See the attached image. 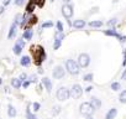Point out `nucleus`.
I'll return each instance as SVG.
<instances>
[{
	"instance_id": "0eeeda50",
	"label": "nucleus",
	"mask_w": 126,
	"mask_h": 119,
	"mask_svg": "<svg viewBox=\"0 0 126 119\" xmlns=\"http://www.w3.org/2000/svg\"><path fill=\"white\" fill-rule=\"evenodd\" d=\"M62 15L64 16L66 19L72 18V15H73V6L69 5V4L63 5V8H62Z\"/></svg>"
},
{
	"instance_id": "58836bf2",
	"label": "nucleus",
	"mask_w": 126,
	"mask_h": 119,
	"mask_svg": "<svg viewBox=\"0 0 126 119\" xmlns=\"http://www.w3.org/2000/svg\"><path fill=\"white\" fill-rule=\"evenodd\" d=\"M126 65V50H125V61L122 62V66H125Z\"/></svg>"
},
{
	"instance_id": "f704fd0d",
	"label": "nucleus",
	"mask_w": 126,
	"mask_h": 119,
	"mask_svg": "<svg viewBox=\"0 0 126 119\" xmlns=\"http://www.w3.org/2000/svg\"><path fill=\"white\" fill-rule=\"evenodd\" d=\"M10 1H11V0H3V6H6V5H9L10 4Z\"/></svg>"
},
{
	"instance_id": "a878e982",
	"label": "nucleus",
	"mask_w": 126,
	"mask_h": 119,
	"mask_svg": "<svg viewBox=\"0 0 126 119\" xmlns=\"http://www.w3.org/2000/svg\"><path fill=\"white\" fill-rule=\"evenodd\" d=\"M56 26H57V31H58V32H63V25H62L61 21H58Z\"/></svg>"
},
{
	"instance_id": "4468645a",
	"label": "nucleus",
	"mask_w": 126,
	"mask_h": 119,
	"mask_svg": "<svg viewBox=\"0 0 126 119\" xmlns=\"http://www.w3.org/2000/svg\"><path fill=\"white\" fill-rule=\"evenodd\" d=\"M20 63H21V66H24V67H29L30 63H31V58H30L29 56H24V57L20 60Z\"/></svg>"
},
{
	"instance_id": "9b49d317",
	"label": "nucleus",
	"mask_w": 126,
	"mask_h": 119,
	"mask_svg": "<svg viewBox=\"0 0 126 119\" xmlns=\"http://www.w3.org/2000/svg\"><path fill=\"white\" fill-rule=\"evenodd\" d=\"M116 115H117V109H116V108H111V109L106 113L105 119H115Z\"/></svg>"
},
{
	"instance_id": "cd10ccee",
	"label": "nucleus",
	"mask_w": 126,
	"mask_h": 119,
	"mask_svg": "<svg viewBox=\"0 0 126 119\" xmlns=\"http://www.w3.org/2000/svg\"><path fill=\"white\" fill-rule=\"evenodd\" d=\"M59 112H61V107H59V105H54V107H53V110H52V113L56 115V114H58Z\"/></svg>"
},
{
	"instance_id": "c85d7f7f",
	"label": "nucleus",
	"mask_w": 126,
	"mask_h": 119,
	"mask_svg": "<svg viewBox=\"0 0 126 119\" xmlns=\"http://www.w3.org/2000/svg\"><path fill=\"white\" fill-rule=\"evenodd\" d=\"M32 8H35V4H33V0L30 3V5H27V8H26V10H27V13H31L32 11Z\"/></svg>"
},
{
	"instance_id": "4c0bfd02",
	"label": "nucleus",
	"mask_w": 126,
	"mask_h": 119,
	"mask_svg": "<svg viewBox=\"0 0 126 119\" xmlns=\"http://www.w3.org/2000/svg\"><path fill=\"white\" fill-rule=\"evenodd\" d=\"M4 10H5V9H4V6H3V5H0V15H1V14L4 13Z\"/></svg>"
},
{
	"instance_id": "ea45409f",
	"label": "nucleus",
	"mask_w": 126,
	"mask_h": 119,
	"mask_svg": "<svg viewBox=\"0 0 126 119\" xmlns=\"http://www.w3.org/2000/svg\"><path fill=\"white\" fill-rule=\"evenodd\" d=\"M92 89H93V88H92V87H90V86H89V87H88V88H87V89H85V91H87V92H90V91H92Z\"/></svg>"
},
{
	"instance_id": "5701e85b",
	"label": "nucleus",
	"mask_w": 126,
	"mask_h": 119,
	"mask_svg": "<svg viewBox=\"0 0 126 119\" xmlns=\"http://www.w3.org/2000/svg\"><path fill=\"white\" fill-rule=\"evenodd\" d=\"M111 89H112V91H119V89H120V83H117V82L111 83Z\"/></svg>"
},
{
	"instance_id": "6ab92c4d",
	"label": "nucleus",
	"mask_w": 126,
	"mask_h": 119,
	"mask_svg": "<svg viewBox=\"0 0 126 119\" xmlns=\"http://www.w3.org/2000/svg\"><path fill=\"white\" fill-rule=\"evenodd\" d=\"M11 86H13L14 88L19 89V88L21 87V81H20L19 78H13V79H11Z\"/></svg>"
},
{
	"instance_id": "4be33fe9",
	"label": "nucleus",
	"mask_w": 126,
	"mask_h": 119,
	"mask_svg": "<svg viewBox=\"0 0 126 119\" xmlns=\"http://www.w3.org/2000/svg\"><path fill=\"white\" fill-rule=\"evenodd\" d=\"M119 100L120 103H126V91H122L119 96Z\"/></svg>"
},
{
	"instance_id": "b1692460",
	"label": "nucleus",
	"mask_w": 126,
	"mask_h": 119,
	"mask_svg": "<svg viewBox=\"0 0 126 119\" xmlns=\"http://www.w3.org/2000/svg\"><path fill=\"white\" fill-rule=\"evenodd\" d=\"M83 79H84V81H87V82H90V81H93V73H88V75H85Z\"/></svg>"
},
{
	"instance_id": "72a5a7b5",
	"label": "nucleus",
	"mask_w": 126,
	"mask_h": 119,
	"mask_svg": "<svg viewBox=\"0 0 126 119\" xmlns=\"http://www.w3.org/2000/svg\"><path fill=\"white\" fill-rule=\"evenodd\" d=\"M22 86H24V88H27V87L30 86V82H29V79L24 81V84H22Z\"/></svg>"
},
{
	"instance_id": "aec40b11",
	"label": "nucleus",
	"mask_w": 126,
	"mask_h": 119,
	"mask_svg": "<svg viewBox=\"0 0 126 119\" xmlns=\"http://www.w3.org/2000/svg\"><path fill=\"white\" fill-rule=\"evenodd\" d=\"M89 26H90V27H100V26H103V21H100V20L90 21V22H89Z\"/></svg>"
},
{
	"instance_id": "bb28decb",
	"label": "nucleus",
	"mask_w": 126,
	"mask_h": 119,
	"mask_svg": "<svg viewBox=\"0 0 126 119\" xmlns=\"http://www.w3.org/2000/svg\"><path fill=\"white\" fill-rule=\"evenodd\" d=\"M40 103H37V102H35L33 104H32V108H33V112H38L40 110Z\"/></svg>"
},
{
	"instance_id": "ddd939ff",
	"label": "nucleus",
	"mask_w": 126,
	"mask_h": 119,
	"mask_svg": "<svg viewBox=\"0 0 126 119\" xmlns=\"http://www.w3.org/2000/svg\"><path fill=\"white\" fill-rule=\"evenodd\" d=\"M16 29H17V25L13 22V24H11V26H10L9 34H8V39H13V37L15 36V34H16Z\"/></svg>"
},
{
	"instance_id": "2eb2a0df",
	"label": "nucleus",
	"mask_w": 126,
	"mask_h": 119,
	"mask_svg": "<svg viewBox=\"0 0 126 119\" xmlns=\"http://www.w3.org/2000/svg\"><path fill=\"white\" fill-rule=\"evenodd\" d=\"M104 34H105L106 36H114V37H119V39H120V35L117 34V31H116L114 27H112V29H109V30H106Z\"/></svg>"
},
{
	"instance_id": "a19ab883",
	"label": "nucleus",
	"mask_w": 126,
	"mask_h": 119,
	"mask_svg": "<svg viewBox=\"0 0 126 119\" xmlns=\"http://www.w3.org/2000/svg\"><path fill=\"white\" fill-rule=\"evenodd\" d=\"M63 1H66V3H69V1H71V0H63Z\"/></svg>"
},
{
	"instance_id": "393cba45",
	"label": "nucleus",
	"mask_w": 126,
	"mask_h": 119,
	"mask_svg": "<svg viewBox=\"0 0 126 119\" xmlns=\"http://www.w3.org/2000/svg\"><path fill=\"white\" fill-rule=\"evenodd\" d=\"M26 115H27V119H37V118H36V115H35V114H32V113L30 112V109H27Z\"/></svg>"
},
{
	"instance_id": "f03ea898",
	"label": "nucleus",
	"mask_w": 126,
	"mask_h": 119,
	"mask_svg": "<svg viewBox=\"0 0 126 119\" xmlns=\"http://www.w3.org/2000/svg\"><path fill=\"white\" fill-rule=\"evenodd\" d=\"M57 99L59 102H64L69 98V89L67 87H59V89L57 91Z\"/></svg>"
},
{
	"instance_id": "6e6552de",
	"label": "nucleus",
	"mask_w": 126,
	"mask_h": 119,
	"mask_svg": "<svg viewBox=\"0 0 126 119\" xmlns=\"http://www.w3.org/2000/svg\"><path fill=\"white\" fill-rule=\"evenodd\" d=\"M63 40H64V34L57 31V32L54 34V45H53V48L57 50V48L61 46V43H62Z\"/></svg>"
},
{
	"instance_id": "39448f33",
	"label": "nucleus",
	"mask_w": 126,
	"mask_h": 119,
	"mask_svg": "<svg viewBox=\"0 0 126 119\" xmlns=\"http://www.w3.org/2000/svg\"><path fill=\"white\" fill-rule=\"evenodd\" d=\"M82 94H83V89H82V87H80L79 84H74V86L72 87V91H69V96H72L74 99L80 98Z\"/></svg>"
},
{
	"instance_id": "e433bc0d",
	"label": "nucleus",
	"mask_w": 126,
	"mask_h": 119,
	"mask_svg": "<svg viewBox=\"0 0 126 119\" xmlns=\"http://www.w3.org/2000/svg\"><path fill=\"white\" fill-rule=\"evenodd\" d=\"M121 78H122L124 81H126V70L122 72V76H121Z\"/></svg>"
},
{
	"instance_id": "7c9ffc66",
	"label": "nucleus",
	"mask_w": 126,
	"mask_h": 119,
	"mask_svg": "<svg viewBox=\"0 0 126 119\" xmlns=\"http://www.w3.org/2000/svg\"><path fill=\"white\" fill-rule=\"evenodd\" d=\"M116 22H117V19H115V18H114V19H111V20L108 22V25H109V26H114Z\"/></svg>"
},
{
	"instance_id": "f8f14e48",
	"label": "nucleus",
	"mask_w": 126,
	"mask_h": 119,
	"mask_svg": "<svg viewBox=\"0 0 126 119\" xmlns=\"http://www.w3.org/2000/svg\"><path fill=\"white\" fill-rule=\"evenodd\" d=\"M90 105H92V107L94 108V110H95V109H99V108H100V105H101V102H100V99H99V98L94 97V98H92Z\"/></svg>"
},
{
	"instance_id": "20e7f679",
	"label": "nucleus",
	"mask_w": 126,
	"mask_h": 119,
	"mask_svg": "<svg viewBox=\"0 0 126 119\" xmlns=\"http://www.w3.org/2000/svg\"><path fill=\"white\" fill-rule=\"evenodd\" d=\"M79 110H80V114L89 117V115H92V114H93L94 108L90 105V103H89V102H84V103H82V104H80Z\"/></svg>"
},
{
	"instance_id": "2f4dec72",
	"label": "nucleus",
	"mask_w": 126,
	"mask_h": 119,
	"mask_svg": "<svg viewBox=\"0 0 126 119\" xmlns=\"http://www.w3.org/2000/svg\"><path fill=\"white\" fill-rule=\"evenodd\" d=\"M26 78H27V76H26V73H22V75L20 76V78H19V79H20L21 82H24V81H26Z\"/></svg>"
},
{
	"instance_id": "9d476101",
	"label": "nucleus",
	"mask_w": 126,
	"mask_h": 119,
	"mask_svg": "<svg viewBox=\"0 0 126 119\" xmlns=\"http://www.w3.org/2000/svg\"><path fill=\"white\" fill-rule=\"evenodd\" d=\"M42 83L45 84V87H46L47 92H48V93H51V92H52V82H51V79H49V78H47V77H43V78H42Z\"/></svg>"
},
{
	"instance_id": "c756f323",
	"label": "nucleus",
	"mask_w": 126,
	"mask_h": 119,
	"mask_svg": "<svg viewBox=\"0 0 126 119\" xmlns=\"http://www.w3.org/2000/svg\"><path fill=\"white\" fill-rule=\"evenodd\" d=\"M51 26H53V22H52V21H47V22H43V24H42V27H43V29L51 27Z\"/></svg>"
},
{
	"instance_id": "423d86ee",
	"label": "nucleus",
	"mask_w": 126,
	"mask_h": 119,
	"mask_svg": "<svg viewBox=\"0 0 126 119\" xmlns=\"http://www.w3.org/2000/svg\"><path fill=\"white\" fill-rule=\"evenodd\" d=\"M52 75H53V78H56V79H61V78L64 77L66 71L63 70V67H62V66H57V67H54V70H53Z\"/></svg>"
},
{
	"instance_id": "7ed1b4c3",
	"label": "nucleus",
	"mask_w": 126,
	"mask_h": 119,
	"mask_svg": "<svg viewBox=\"0 0 126 119\" xmlns=\"http://www.w3.org/2000/svg\"><path fill=\"white\" fill-rule=\"evenodd\" d=\"M77 63H78L79 67H83V68L88 67L89 63H90V56L88 53H80L79 57H78V62Z\"/></svg>"
},
{
	"instance_id": "dca6fc26",
	"label": "nucleus",
	"mask_w": 126,
	"mask_h": 119,
	"mask_svg": "<svg viewBox=\"0 0 126 119\" xmlns=\"http://www.w3.org/2000/svg\"><path fill=\"white\" fill-rule=\"evenodd\" d=\"M8 114H9V117H11V118L16 117V109H15V107H14L13 104H9V105H8Z\"/></svg>"
},
{
	"instance_id": "c03bdc74",
	"label": "nucleus",
	"mask_w": 126,
	"mask_h": 119,
	"mask_svg": "<svg viewBox=\"0 0 126 119\" xmlns=\"http://www.w3.org/2000/svg\"><path fill=\"white\" fill-rule=\"evenodd\" d=\"M89 119H93V118H89Z\"/></svg>"
},
{
	"instance_id": "f3484780",
	"label": "nucleus",
	"mask_w": 126,
	"mask_h": 119,
	"mask_svg": "<svg viewBox=\"0 0 126 119\" xmlns=\"http://www.w3.org/2000/svg\"><path fill=\"white\" fill-rule=\"evenodd\" d=\"M24 15L22 14H17L16 16H15V21H14V24H16V25H24Z\"/></svg>"
},
{
	"instance_id": "c9c22d12",
	"label": "nucleus",
	"mask_w": 126,
	"mask_h": 119,
	"mask_svg": "<svg viewBox=\"0 0 126 119\" xmlns=\"http://www.w3.org/2000/svg\"><path fill=\"white\" fill-rule=\"evenodd\" d=\"M29 82H30V83H31V82H36V76H31Z\"/></svg>"
},
{
	"instance_id": "37998d69",
	"label": "nucleus",
	"mask_w": 126,
	"mask_h": 119,
	"mask_svg": "<svg viewBox=\"0 0 126 119\" xmlns=\"http://www.w3.org/2000/svg\"><path fill=\"white\" fill-rule=\"evenodd\" d=\"M51 1H54V0H51Z\"/></svg>"
},
{
	"instance_id": "a211bd4d",
	"label": "nucleus",
	"mask_w": 126,
	"mask_h": 119,
	"mask_svg": "<svg viewBox=\"0 0 126 119\" xmlns=\"http://www.w3.org/2000/svg\"><path fill=\"white\" fill-rule=\"evenodd\" d=\"M73 26H74L76 29H83V27L85 26V21H84V20H76V21L73 22Z\"/></svg>"
},
{
	"instance_id": "79ce46f5",
	"label": "nucleus",
	"mask_w": 126,
	"mask_h": 119,
	"mask_svg": "<svg viewBox=\"0 0 126 119\" xmlns=\"http://www.w3.org/2000/svg\"><path fill=\"white\" fill-rule=\"evenodd\" d=\"M0 83H1V78H0Z\"/></svg>"
},
{
	"instance_id": "f257e3e1",
	"label": "nucleus",
	"mask_w": 126,
	"mask_h": 119,
	"mask_svg": "<svg viewBox=\"0 0 126 119\" xmlns=\"http://www.w3.org/2000/svg\"><path fill=\"white\" fill-rule=\"evenodd\" d=\"M66 68H67V71H68L71 75H73V76H77V75L79 73V71H80L78 63H77L76 61H73V60H67Z\"/></svg>"
},
{
	"instance_id": "473e14b6",
	"label": "nucleus",
	"mask_w": 126,
	"mask_h": 119,
	"mask_svg": "<svg viewBox=\"0 0 126 119\" xmlns=\"http://www.w3.org/2000/svg\"><path fill=\"white\" fill-rule=\"evenodd\" d=\"M24 1H25V0H15V4L20 6V5H22V4H24Z\"/></svg>"
},
{
	"instance_id": "412c9836",
	"label": "nucleus",
	"mask_w": 126,
	"mask_h": 119,
	"mask_svg": "<svg viewBox=\"0 0 126 119\" xmlns=\"http://www.w3.org/2000/svg\"><path fill=\"white\" fill-rule=\"evenodd\" d=\"M32 35H33V32H32V30H26V31L24 32V35H22V37H24L25 40H31V37H32Z\"/></svg>"
},
{
	"instance_id": "1a4fd4ad",
	"label": "nucleus",
	"mask_w": 126,
	"mask_h": 119,
	"mask_svg": "<svg viewBox=\"0 0 126 119\" xmlns=\"http://www.w3.org/2000/svg\"><path fill=\"white\" fill-rule=\"evenodd\" d=\"M24 46H25V41H24L22 39H19V40H17V42L15 43L14 48H13L14 53H15V55H20V53H21V51L24 50Z\"/></svg>"
}]
</instances>
